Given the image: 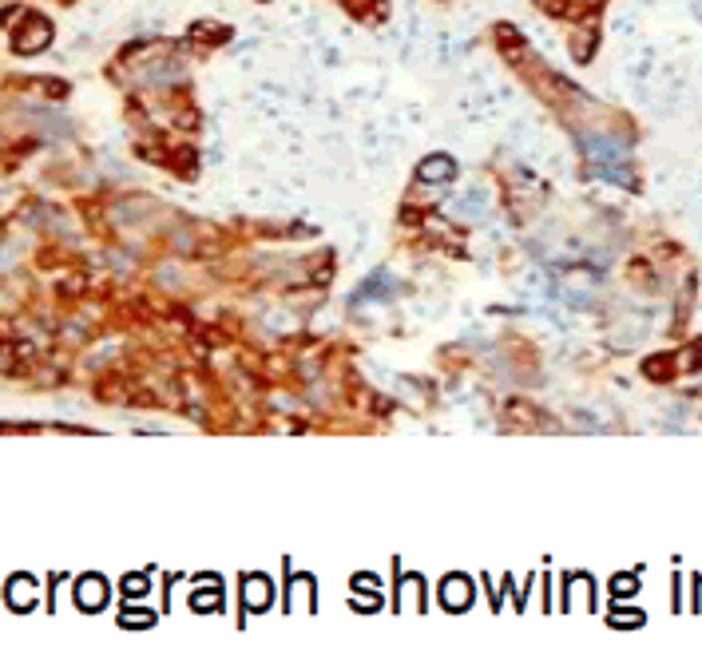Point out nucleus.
I'll use <instances>...</instances> for the list:
<instances>
[{
  "label": "nucleus",
  "mask_w": 702,
  "mask_h": 666,
  "mask_svg": "<svg viewBox=\"0 0 702 666\" xmlns=\"http://www.w3.org/2000/svg\"><path fill=\"white\" fill-rule=\"evenodd\" d=\"M417 175H421V183H449V179H456V163L449 155H433L421 163Z\"/></svg>",
  "instance_id": "nucleus-1"
},
{
  "label": "nucleus",
  "mask_w": 702,
  "mask_h": 666,
  "mask_svg": "<svg viewBox=\"0 0 702 666\" xmlns=\"http://www.w3.org/2000/svg\"><path fill=\"white\" fill-rule=\"evenodd\" d=\"M250 607H266V579L250 583Z\"/></svg>",
  "instance_id": "nucleus-2"
}]
</instances>
